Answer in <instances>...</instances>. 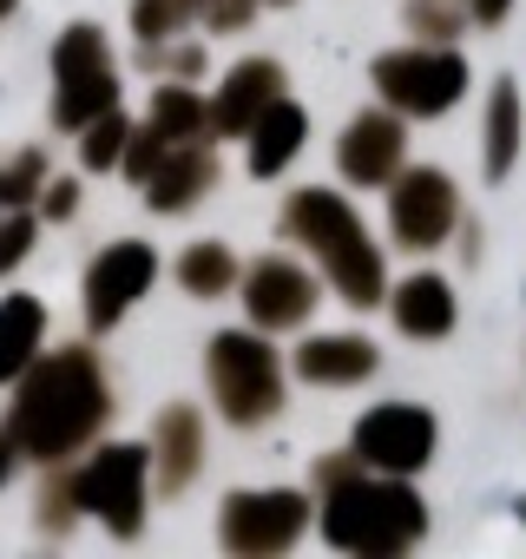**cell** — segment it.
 I'll return each mask as SVG.
<instances>
[{"instance_id": "19", "label": "cell", "mask_w": 526, "mask_h": 559, "mask_svg": "<svg viewBox=\"0 0 526 559\" xmlns=\"http://www.w3.org/2000/svg\"><path fill=\"white\" fill-rule=\"evenodd\" d=\"M40 330H47V310L34 297H8V304H0V382H14L34 362Z\"/></svg>"}, {"instance_id": "24", "label": "cell", "mask_w": 526, "mask_h": 559, "mask_svg": "<svg viewBox=\"0 0 526 559\" xmlns=\"http://www.w3.org/2000/svg\"><path fill=\"white\" fill-rule=\"evenodd\" d=\"M125 132H132V126H125L112 106H106V112H93V119H86V145H80V158H86L93 171L119 165V145H125Z\"/></svg>"}, {"instance_id": "13", "label": "cell", "mask_w": 526, "mask_h": 559, "mask_svg": "<svg viewBox=\"0 0 526 559\" xmlns=\"http://www.w3.org/2000/svg\"><path fill=\"white\" fill-rule=\"evenodd\" d=\"M395 165H402V126L388 112H362L349 126V139H343V171L356 185H382Z\"/></svg>"}, {"instance_id": "9", "label": "cell", "mask_w": 526, "mask_h": 559, "mask_svg": "<svg viewBox=\"0 0 526 559\" xmlns=\"http://www.w3.org/2000/svg\"><path fill=\"white\" fill-rule=\"evenodd\" d=\"M303 520H310L303 493H284V487H271V493H230L224 500V546L230 552H284L303 533Z\"/></svg>"}, {"instance_id": "1", "label": "cell", "mask_w": 526, "mask_h": 559, "mask_svg": "<svg viewBox=\"0 0 526 559\" xmlns=\"http://www.w3.org/2000/svg\"><path fill=\"white\" fill-rule=\"evenodd\" d=\"M106 382H99V369H93V356L86 349H67V356H53L47 369H34L27 376V389H21V402H14V428H8V441L14 448H34L40 461H60V454H73L99 421H106Z\"/></svg>"}, {"instance_id": "33", "label": "cell", "mask_w": 526, "mask_h": 559, "mask_svg": "<svg viewBox=\"0 0 526 559\" xmlns=\"http://www.w3.org/2000/svg\"><path fill=\"white\" fill-rule=\"evenodd\" d=\"M271 8H290V0H271Z\"/></svg>"}, {"instance_id": "21", "label": "cell", "mask_w": 526, "mask_h": 559, "mask_svg": "<svg viewBox=\"0 0 526 559\" xmlns=\"http://www.w3.org/2000/svg\"><path fill=\"white\" fill-rule=\"evenodd\" d=\"M230 276H237V263H230L224 243H191L184 263H178V284H184L191 297H224V290H230Z\"/></svg>"}, {"instance_id": "31", "label": "cell", "mask_w": 526, "mask_h": 559, "mask_svg": "<svg viewBox=\"0 0 526 559\" xmlns=\"http://www.w3.org/2000/svg\"><path fill=\"white\" fill-rule=\"evenodd\" d=\"M8 474H14V441L0 435V480H8Z\"/></svg>"}, {"instance_id": "2", "label": "cell", "mask_w": 526, "mask_h": 559, "mask_svg": "<svg viewBox=\"0 0 526 559\" xmlns=\"http://www.w3.org/2000/svg\"><path fill=\"white\" fill-rule=\"evenodd\" d=\"M428 513L408 487H369V480H336L330 487V507H323V533L349 552H402L408 539H421Z\"/></svg>"}, {"instance_id": "12", "label": "cell", "mask_w": 526, "mask_h": 559, "mask_svg": "<svg viewBox=\"0 0 526 559\" xmlns=\"http://www.w3.org/2000/svg\"><path fill=\"white\" fill-rule=\"evenodd\" d=\"M250 317L263 323V330H290V323H303L310 317V304H316V284L297 270V263H284V257H263L256 270H250Z\"/></svg>"}, {"instance_id": "5", "label": "cell", "mask_w": 526, "mask_h": 559, "mask_svg": "<svg viewBox=\"0 0 526 559\" xmlns=\"http://www.w3.org/2000/svg\"><path fill=\"white\" fill-rule=\"evenodd\" d=\"M53 73H60V99H53V119H60V126H86V119L106 112L112 93H119L99 27H67L60 47H53Z\"/></svg>"}, {"instance_id": "32", "label": "cell", "mask_w": 526, "mask_h": 559, "mask_svg": "<svg viewBox=\"0 0 526 559\" xmlns=\"http://www.w3.org/2000/svg\"><path fill=\"white\" fill-rule=\"evenodd\" d=\"M8 14H14V0H0V21H8Z\"/></svg>"}, {"instance_id": "22", "label": "cell", "mask_w": 526, "mask_h": 559, "mask_svg": "<svg viewBox=\"0 0 526 559\" xmlns=\"http://www.w3.org/2000/svg\"><path fill=\"white\" fill-rule=\"evenodd\" d=\"M152 126H158L165 139H191V132L204 126V99L184 93V86H158V99H152Z\"/></svg>"}, {"instance_id": "26", "label": "cell", "mask_w": 526, "mask_h": 559, "mask_svg": "<svg viewBox=\"0 0 526 559\" xmlns=\"http://www.w3.org/2000/svg\"><path fill=\"white\" fill-rule=\"evenodd\" d=\"M40 152H27V158H14L8 171H0V204H21V198H34V185H40Z\"/></svg>"}, {"instance_id": "14", "label": "cell", "mask_w": 526, "mask_h": 559, "mask_svg": "<svg viewBox=\"0 0 526 559\" xmlns=\"http://www.w3.org/2000/svg\"><path fill=\"white\" fill-rule=\"evenodd\" d=\"M145 204L152 211H184L198 191H211L217 185V158L211 152H198V145H184V152H165L152 171H145Z\"/></svg>"}, {"instance_id": "11", "label": "cell", "mask_w": 526, "mask_h": 559, "mask_svg": "<svg viewBox=\"0 0 526 559\" xmlns=\"http://www.w3.org/2000/svg\"><path fill=\"white\" fill-rule=\"evenodd\" d=\"M447 224H454V185L441 171H408L395 185V237L408 250H428L447 237Z\"/></svg>"}, {"instance_id": "6", "label": "cell", "mask_w": 526, "mask_h": 559, "mask_svg": "<svg viewBox=\"0 0 526 559\" xmlns=\"http://www.w3.org/2000/svg\"><path fill=\"white\" fill-rule=\"evenodd\" d=\"M73 500L86 513H99L112 533H139V507H145V448H106L93 454L86 474H73Z\"/></svg>"}, {"instance_id": "29", "label": "cell", "mask_w": 526, "mask_h": 559, "mask_svg": "<svg viewBox=\"0 0 526 559\" xmlns=\"http://www.w3.org/2000/svg\"><path fill=\"white\" fill-rule=\"evenodd\" d=\"M73 204H80V185L73 178H53L47 185V217H73Z\"/></svg>"}, {"instance_id": "16", "label": "cell", "mask_w": 526, "mask_h": 559, "mask_svg": "<svg viewBox=\"0 0 526 559\" xmlns=\"http://www.w3.org/2000/svg\"><path fill=\"white\" fill-rule=\"evenodd\" d=\"M243 132H250V171H256V178H277V171L297 158V145H303V112H297L290 99H271Z\"/></svg>"}, {"instance_id": "17", "label": "cell", "mask_w": 526, "mask_h": 559, "mask_svg": "<svg viewBox=\"0 0 526 559\" xmlns=\"http://www.w3.org/2000/svg\"><path fill=\"white\" fill-rule=\"evenodd\" d=\"M375 369V349L362 336H316L297 349V376L303 382H362Z\"/></svg>"}, {"instance_id": "10", "label": "cell", "mask_w": 526, "mask_h": 559, "mask_svg": "<svg viewBox=\"0 0 526 559\" xmlns=\"http://www.w3.org/2000/svg\"><path fill=\"white\" fill-rule=\"evenodd\" d=\"M158 276V257L145 250V243H106V257L86 270V317L106 330V323H119V310L132 304V297H145V284Z\"/></svg>"}, {"instance_id": "3", "label": "cell", "mask_w": 526, "mask_h": 559, "mask_svg": "<svg viewBox=\"0 0 526 559\" xmlns=\"http://www.w3.org/2000/svg\"><path fill=\"white\" fill-rule=\"evenodd\" d=\"M290 230L323 250V263H330V276H336L343 304H356V310L382 304V263H375V250L362 243V224H356V211H349L336 191H303V198L290 204Z\"/></svg>"}, {"instance_id": "28", "label": "cell", "mask_w": 526, "mask_h": 559, "mask_svg": "<svg viewBox=\"0 0 526 559\" xmlns=\"http://www.w3.org/2000/svg\"><path fill=\"white\" fill-rule=\"evenodd\" d=\"M27 250H34V217H8L0 224V270H14Z\"/></svg>"}, {"instance_id": "25", "label": "cell", "mask_w": 526, "mask_h": 559, "mask_svg": "<svg viewBox=\"0 0 526 559\" xmlns=\"http://www.w3.org/2000/svg\"><path fill=\"white\" fill-rule=\"evenodd\" d=\"M204 0H132V21H139V34L145 40H165L184 14H198Z\"/></svg>"}, {"instance_id": "8", "label": "cell", "mask_w": 526, "mask_h": 559, "mask_svg": "<svg viewBox=\"0 0 526 559\" xmlns=\"http://www.w3.org/2000/svg\"><path fill=\"white\" fill-rule=\"evenodd\" d=\"M434 454V421L408 402H388V408H369L362 428H356V461L362 467H382V474H415L428 467Z\"/></svg>"}, {"instance_id": "18", "label": "cell", "mask_w": 526, "mask_h": 559, "mask_svg": "<svg viewBox=\"0 0 526 559\" xmlns=\"http://www.w3.org/2000/svg\"><path fill=\"white\" fill-rule=\"evenodd\" d=\"M395 323L408 336H447L454 330V297H447L441 276H408L395 290Z\"/></svg>"}, {"instance_id": "4", "label": "cell", "mask_w": 526, "mask_h": 559, "mask_svg": "<svg viewBox=\"0 0 526 559\" xmlns=\"http://www.w3.org/2000/svg\"><path fill=\"white\" fill-rule=\"evenodd\" d=\"M204 369H211V389H217V408L230 415V421H263V415H277V402H284V382H277V356L263 349L256 336H217L211 343V356H204Z\"/></svg>"}, {"instance_id": "30", "label": "cell", "mask_w": 526, "mask_h": 559, "mask_svg": "<svg viewBox=\"0 0 526 559\" xmlns=\"http://www.w3.org/2000/svg\"><path fill=\"white\" fill-rule=\"evenodd\" d=\"M500 14H506V0H474V21H487V27H493Z\"/></svg>"}, {"instance_id": "23", "label": "cell", "mask_w": 526, "mask_h": 559, "mask_svg": "<svg viewBox=\"0 0 526 559\" xmlns=\"http://www.w3.org/2000/svg\"><path fill=\"white\" fill-rule=\"evenodd\" d=\"M519 99H513V86H500L493 93V139H487V171L493 178H506L513 171V145H519Z\"/></svg>"}, {"instance_id": "27", "label": "cell", "mask_w": 526, "mask_h": 559, "mask_svg": "<svg viewBox=\"0 0 526 559\" xmlns=\"http://www.w3.org/2000/svg\"><path fill=\"white\" fill-rule=\"evenodd\" d=\"M125 139H132V145H119V158H125V171H132V178H145V171L165 158V132L152 126V132H125Z\"/></svg>"}, {"instance_id": "15", "label": "cell", "mask_w": 526, "mask_h": 559, "mask_svg": "<svg viewBox=\"0 0 526 559\" xmlns=\"http://www.w3.org/2000/svg\"><path fill=\"white\" fill-rule=\"evenodd\" d=\"M277 86H284V73H277V60H243L230 80H224V99H217V112H204L217 132H243L263 106L277 99Z\"/></svg>"}, {"instance_id": "7", "label": "cell", "mask_w": 526, "mask_h": 559, "mask_svg": "<svg viewBox=\"0 0 526 559\" xmlns=\"http://www.w3.org/2000/svg\"><path fill=\"white\" fill-rule=\"evenodd\" d=\"M375 86L388 93V106L434 119V112H447V106L461 99L467 67H461L454 53H382V60H375Z\"/></svg>"}, {"instance_id": "20", "label": "cell", "mask_w": 526, "mask_h": 559, "mask_svg": "<svg viewBox=\"0 0 526 559\" xmlns=\"http://www.w3.org/2000/svg\"><path fill=\"white\" fill-rule=\"evenodd\" d=\"M158 454H165L158 487L178 493V487L191 480V467H198V415H191V408H171V415L158 421Z\"/></svg>"}]
</instances>
